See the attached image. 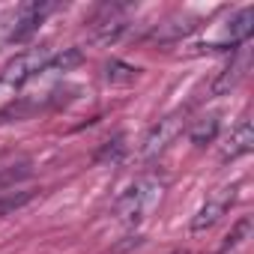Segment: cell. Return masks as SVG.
Masks as SVG:
<instances>
[{"instance_id":"6da1fadb","label":"cell","mask_w":254,"mask_h":254,"mask_svg":"<svg viewBox=\"0 0 254 254\" xmlns=\"http://www.w3.org/2000/svg\"><path fill=\"white\" fill-rule=\"evenodd\" d=\"M162 197H165V180L141 177L135 186H129L120 194V200L114 203V215L126 224H138L162 203Z\"/></svg>"},{"instance_id":"7a4b0ae2","label":"cell","mask_w":254,"mask_h":254,"mask_svg":"<svg viewBox=\"0 0 254 254\" xmlns=\"http://www.w3.org/2000/svg\"><path fill=\"white\" fill-rule=\"evenodd\" d=\"M51 60V51L48 48H30L24 54H18L15 60L6 63V69L0 72V87H9V90H18L21 84H27L30 78L42 75L45 66Z\"/></svg>"},{"instance_id":"3957f363","label":"cell","mask_w":254,"mask_h":254,"mask_svg":"<svg viewBox=\"0 0 254 254\" xmlns=\"http://www.w3.org/2000/svg\"><path fill=\"white\" fill-rule=\"evenodd\" d=\"M233 197H236V186H230V189H218L203 206H200V212L191 218V230L194 233H203V230H209L227 209H230V203H233Z\"/></svg>"},{"instance_id":"277c9868","label":"cell","mask_w":254,"mask_h":254,"mask_svg":"<svg viewBox=\"0 0 254 254\" xmlns=\"http://www.w3.org/2000/svg\"><path fill=\"white\" fill-rule=\"evenodd\" d=\"M251 30H254V9H251V6H245V9H239V12L230 18V24H227L224 36H221L212 48H242V45L248 42Z\"/></svg>"},{"instance_id":"5b68a950","label":"cell","mask_w":254,"mask_h":254,"mask_svg":"<svg viewBox=\"0 0 254 254\" xmlns=\"http://www.w3.org/2000/svg\"><path fill=\"white\" fill-rule=\"evenodd\" d=\"M54 6L51 3H27V6H21V12H18V21H15V30H12V42L15 39H24V36H30L39 24H42V18L51 12Z\"/></svg>"},{"instance_id":"8992f818","label":"cell","mask_w":254,"mask_h":254,"mask_svg":"<svg viewBox=\"0 0 254 254\" xmlns=\"http://www.w3.org/2000/svg\"><path fill=\"white\" fill-rule=\"evenodd\" d=\"M251 147H254V129H251V123L245 120V123L236 126V132L230 135V141H227V147L221 153V162H233V159L251 153Z\"/></svg>"},{"instance_id":"52a82bcc","label":"cell","mask_w":254,"mask_h":254,"mask_svg":"<svg viewBox=\"0 0 254 254\" xmlns=\"http://www.w3.org/2000/svg\"><path fill=\"white\" fill-rule=\"evenodd\" d=\"M177 129H180V123H177V117H168V120H162L156 129L150 132V138L144 141L147 147H144V156H156L162 147H168V141L177 135Z\"/></svg>"},{"instance_id":"ba28073f","label":"cell","mask_w":254,"mask_h":254,"mask_svg":"<svg viewBox=\"0 0 254 254\" xmlns=\"http://www.w3.org/2000/svg\"><path fill=\"white\" fill-rule=\"evenodd\" d=\"M245 69H248V57L242 54V57H236V60H233V63H230V66H227V69H224L221 75H218V81L212 84V93H215V96H221V93L233 90V87H236V84L242 81Z\"/></svg>"},{"instance_id":"9c48e42d","label":"cell","mask_w":254,"mask_h":254,"mask_svg":"<svg viewBox=\"0 0 254 254\" xmlns=\"http://www.w3.org/2000/svg\"><path fill=\"white\" fill-rule=\"evenodd\" d=\"M248 236H251V218L245 215V218H239V221H236V227L224 236V242H221L218 254H233L236 248H242V245L248 242Z\"/></svg>"},{"instance_id":"30bf717a","label":"cell","mask_w":254,"mask_h":254,"mask_svg":"<svg viewBox=\"0 0 254 254\" xmlns=\"http://www.w3.org/2000/svg\"><path fill=\"white\" fill-rule=\"evenodd\" d=\"M78 63H81V51H78V48H66V51H60V54H51L45 72H69V69L78 66Z\"/></svg>"},{"instance_id":"8fae6325","label":"cell","mask_w":254,"mask_h":254,"mask_svg":"<svg viewBox=\"0 0 254 254\" xmlns=\"http://www.w3.org/2000/svg\"><path fill=\"white\" fill-rule=\"evenodd\" d=\"M215 129H218V120H215V117L197 120V123L191 126V141H194V144H206V141H212Z\"/></svg>"},{"instance_id":"7c38bea8","label":"cell","mask_w":254,"mask_h":254,"mask_svg":"<svg viewBox=\"0 0 254 254\" xmlns=\"http://www.w3.org/2000/svg\"><path fill=\"white\" fill-rule=\"evenodd\" d=\"M135 75H138V69L126 66V63H120V60H111V63H108V81H123V84H129V81H135Z\"/></svg>"},{"instance_id":"4fadbf2b","label":"cell","mask_w":254,"mask_h":254,"mask_svg":"<svg viewBox=\"0 0 254 254\" xmlns=\"http://www.w3.org/2000/svg\"><path fill=\"white\" fill-rule=\"evenodd\" d=\"M174 254H189V251H174Z\"/></svg>"}]
</instances>
